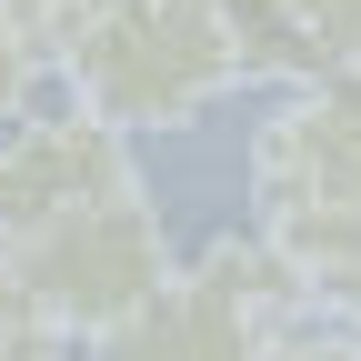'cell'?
Segmentation results:
<instances>
[{
	"label": "cell",
	"instance_id": "obj_1",
	"mask_svg": "<svg viewBox=\"0 0 361 361\" xmlns=\"http://www.w3.org/2000/svg\"><path fill=\"white\" fill-rule=\"evenodd\" d=\"M51 51L80 90V111H101L121 130H180L241 80L221 0H80Z\"/></svg>",
	"mask_w": 361,
	"mask_h": 361
},
{
	"label": "cell",
	"instance_id": "obj_2",
	"mask_svg": "<svg viewBox=\"0 0 361 361\" xmlns=\"http://www.w3.org/2000/svg\"><path fill=\"white\" fill-rule=\"evenodd\" d=\"M311 281L271 251V231H221L211 251L171 261V281L90 341V361H261L271 331H291Z\"/></svg>",
	"mask_w": 361,
	"mask_h": 361
},
{
	"label": "cell",
	"instance_id": "obj_3",
	"mask_svg": "<svg viewBox=\"0 0 361 361\" xmlns=\"http://www.w3.org/2000/svg\"><path fill=\"white\" fill-rule=\"evenodd\" d=\"M11 271L40 291L61 341H101L171 281V221L151 211V191H111V201L51 221V231L11 241Z\"/></svg>",
	"mask_w": 361,
	"mask_h": 361
},
{
	"label": "cell",
	"instance_id": "obj_4",
	"mask_svg": "<svg viewBox=\"0 0 361 361\" xmlns=\"http://www.w3.org/2000/svg\"><path fill=\"white\" fill-rule=\"evenodd\" d=\"M111 191H141V151L130 130L101 121V111H20L0 130V251L51 231V221L111 201Z\"/></svg>",
	"mask_w": 361,
	"mask_h": 361
},
{
	"label": "cell",
	"instance_id": "obj_5",
	"mask_svg": "<svg viewBox=\"0 0 361 361\" xmlns=\"http://www.w3.org/2000/svg\"><path fill=\"white\" fill-rule=\"evenodd\" d=\"M261 211H361V71L301 80L251 141Z\"/></svg>",
	"mask_w": 361,
	"mask_h": 361
},
{
	"label": "cell",
	"instance_id": "obj_6",
	"mask_svg": "<svg viewBox=\"0 0 361 361\" xmlns=\"http://www.w3.org/2000/svg\"><path fill=\"white\" fill-rule=\"evenodd\" d=\"M221 20H231V61H241V80H322L331 61H322V40H311V20H301V0H221Z\"/></svg>",
	"mask_w": 361,
	"mask_h": 361
},
{
	"label": "cell",
	"instance_id": "obj_7",
	"mask_svg": "<svg viewBox=\"0 0 361 361\" xmlns=\"http://www.w3.org/2000/svg\"><path fill=\"white\" fill-rule=\"evenodd\" d=\"M20 351H61V331L40 311V291L11 271V251H0V361H20Z\"/></svg>",
	"mask_w": 361,
	"mask_h": 361
},
{
	"label": "cell",
	"instance_id": "obj_8",
	"mask_svg": "<svg viewBox=\"0 0 361 361\" xmlns=\"http://www.w3.org/2000/svg\"><path fill=\"white\" fill-rule=\"evenodd\" d=\"M40 51H51V40H40L20 11H0V130L20 121V101H30V80H40Z\"/></svg>",
	"mask_w": 361,
	"mask_h": 361
},
{
	"label": "cell",
	"instance_id": "obj_9",
	"mask_svg": "<svg viewBox=\"0 0 361 361\" xmlns=\"http://www.w3.org/2000/svg\"><path fill=\"white\" fill-rule=\"evenodd\" d=\"M301 20H311L331 71H361V0H301Z\"/></svg>",
	"mask_w": 361,
	"mask_h": 361
},
{
	"label": "cell",
	"instance_id": "obj_10",
	"mask_svg": "<svg viewBox=\"0 0 361 361\" xmlns=\"http://www.w3.org/2000/svg\"><path fill=\"white\" fill-rule=\"evenodd\" d=\"M261 361H361V341L351 331H271Z\"/></svg>",
	"mask_w": 361,
	"mask_h": 361
},
{
	"label": "cell",
	"instance_id": "obj_11",
	"mask_svg": "<svg viewBox=\"0 0 361 361\" xmlns=\"http://www.w3.org/2000/svg\"><path fill=\"white\" fill-rule=\"evenodd\" d=\"M0 11H20V20H30V30H40V40H61V20H71V11H80V0H0Z\"/></svg>",
	"mask_w": 361,
	"mask_h": 361
},
{
	"label": "cell",
	"instance_id": "obj_12",
	"mask_svg": "<svg viewBox=\"0 0 361 361\" xmlns=\"http://www.w3.org/2000/svg\"><path fill=\"white\" fill-rule=\"evenodd\" d=\"M322 301H351V311H361V271H351V281H331V291H322Z\"/></svg>",
	"mask_w": 361,
	"mask_h": 361
},
{
	"label": "cell",
	"instance_id": "obj_13",
	"mask_svg": "<svg viewBox=\"0 0 361 361\" xmlns=\"http://www.w3.org/2000/svg\"><path fill=\"white\" fill-rule=\"evenodd\" d=\"M20 361H61V351H20Z\"/></svg>",
	"mask_w": 361,
	"mask_h": 361
}]
</instances>
